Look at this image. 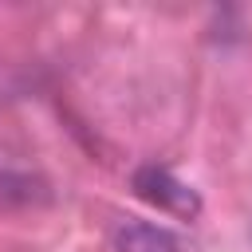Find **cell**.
Returning a JSON list of instances; mask_svg holds the SVG:
<instances>
[{"label":"cell","instance_id":"6da1fadb","mask_svg":"<svg viewBox=\"0 0 252 252\" xmlns=\"http://www.w3.org/2000/svg\"><path fill=\"white\" fill-rule=\"evenodd\" d=\"M134 193L150 205H158L161 213H173V217H185L193 220L201 213V197L193 185H185L173 169L165 165H138L134 169Z\"/></svg>","mask_w":252,"mask_h":252},{"label":"cell","instance_id":"7a4b0ae2","mask_svg":"<svg viewBox=\"0 0 252 252\" xmlns=\"http://www.w3.org/2000/svg\"><path fill=\"white\" fill-rule=\"evenodd\" d=\"M118 252H201L185 232L154 224V220H122L114 232Z\"/></svg>","mask_w":252,"mask_h":252},{"label":"cell","instance_id":"3957f363","mask_svg":"<svg viewBox=\"0 0 252 252\" xmlns=\"http://www.w3.org/2000/svg\"><path fill=\"white\" fill-rule=\"evenodd\" d=\"M0 197H16V201H39V197H47V185L8 146H0Z\"/></svg>","mask_w":252,"mask_h":252}]
</instances>
